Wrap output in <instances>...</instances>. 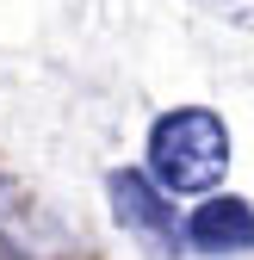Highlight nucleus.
Segmentation results:
<instances>
[{"label":"nucleus","mask_w":254,"mask_h":260,"mask_svg":"<svg viewBox=\"0 0 254 260\" xmlns=\"http://www.w3.org/2000/svg\"><path fill=\"white\" fill-rule=\"evenodd\" d=\"M106 199H112L118 230H131L155 260H174V254H180L186 223L174 217V199L155 186V174H143V168H112V174H106Z\"/></svg>","instance_id":"nucleus-2"},{"label":"nucleus","mask_w":254,"mask_h":260,"mask_svg":"<svg viewBox=\"0 0 254 260\" xmlns=\"http://www.w3.org/2000/svg\"><path fill=\"white\" fill-rule=\"evenodd\" d=\"M69 248H75L69 230H62L19 180L0 174V254H13V260H62Z\"/></svg>","instance_id":"nucleus-3"},{"label":"nucleus","mask_w":254,"mask_h":260,"mask_svg":"<svg viewBox=\"0 0 254 260\" xmlns=\"http://www.w3.org/2000/svg\"><path fill=\"white\" fill-rule=\"evenodd\" d=\"M230 168V130L211 106H174L149 124V174L162 192H211Z\"/></svg>","instance_id":"nucleus-1"},{"label":"nucleus","mask_w":254,"mask_h":260,"mask_svg":"<svg viewBox=\"0 0 254 260\" xmlns=\"http://www.w3.org/2000/svg\"><path fill=\"white\" fill-rule=\"evenodd\" d=\"M205 13H217V19H230V25H242V31H254V0H199Z\"/></svg>","instance_id":"nucleus-5"},{"label":"nucleus","mask_w":254,"mask_h":260,"mask_svg":"<svg viewBox=\"0 0 254 260\" xmlns=\"http://www.w3.org/2000/svg\"><path fill=\"white\" fill-rule=\"evenodd\" d=\"M186 248L230 260V254H254V205L248 199H205L186 217Z\"/></svg>","instance_id":"nucleus-4"}]
</instances>
